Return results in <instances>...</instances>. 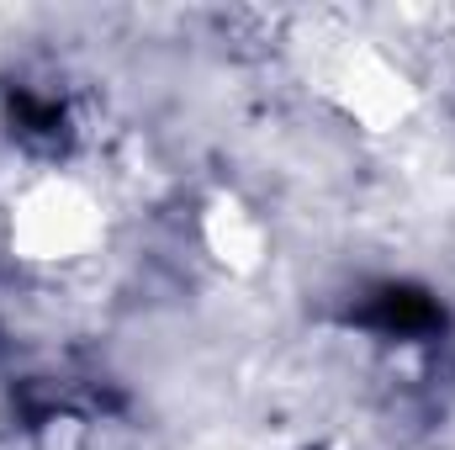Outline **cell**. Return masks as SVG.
I'll use <instances>...</instances> for the list:
<instances>
[{
    "label": "cell",
    "instance_id": "cell-1",
    "mask_svg": "<svg viewBox=\"0 0 455 450\" xmlns=\"http://www.w3.org/2000/svg\"><path fill=\"white\" fill-rule=\"evenodd\" d=\"M281 43L291 48V64L307 80V91L334 117H344L349 127H360L371 138L408 127L424 101L408 64L387 43H376L371 32H360L355 21H344L334 11L291 16Z\"/></svg>",
    "mask_w": 455,
    "mask_h": 450
},
{
    "label": "cell",
    "instance_id": "cell-2",
    "mask_svg": "<svg viewBox=\"0 0 455 450\" xmlns=\"http://www.w3.org/2000/svg\"><path fill=\"white\" fill-rule=\"evenodd\" d=\"M112 233L101 191L75 170H32L5 202V254L27 270H75L101 254Z\"/></svg>",
    "mask_w": 455,
    "mask_h": 450
},
{
    "label": "cell",
    "instance_id": "cell-3",
    "mask_svg": "<svg viewBox=\"0 0 455 450\" xmlns=\"http://www.w3.org/2000/svg\"><path fill=\"white\" fill-rule=\"evenodd\" d=\"M196 244H202V254L223 276H233V281L259 276L265 260H270V228L259 218V207L243 202L228 186L202 197V207H196Z\"/></svg>",
    "mask_w": 455,
    "mask_h": 450
},
{
    "label": "cell",
    "instance_id": "cell-4",
    "mask_svg": "<svg viewBox=\"0 0 455 450\" xmlns=\"http://www.w3.org/2000/svg\"><path fill=\"white\" fill-rule=\"evenodd\" d=\"M451 48H455V11H451Z\"/></svg>",
    "mask_w": 455,
    "mask_h": 450
},
{
    "label": "cell",
    "instance_id": "cell-5",
    "mask_svg": "<svg viewBox=\"0 0 455 450\" xmlns=\"http://www.w3.org/2000/svg\"><path fill=\"white\" fill-rule=\"evenodd\" d=\"M21 450H32V446H21Z\"/></svg>",
    "mask_w": 455,
    "mask_h": 450
}]
</instances>
